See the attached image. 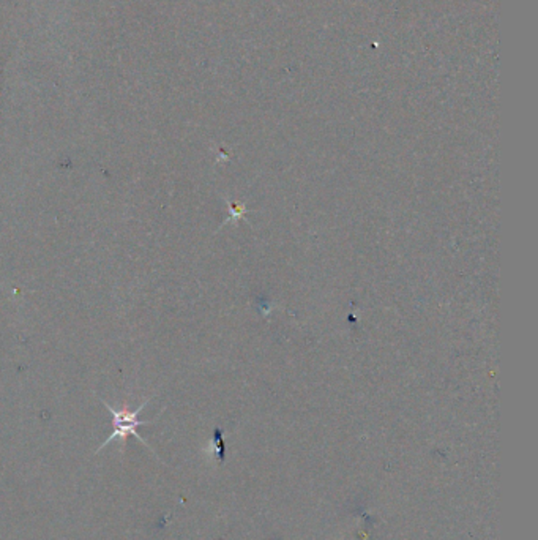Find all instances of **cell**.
<instances>
[{
    "label": "cell",
    "instance_id": "1",
    "mask_svg": "<svg viewBox=\"0 0 538 540\" xmlns=\"http://www.w3.org/2000/svg\"><path fill=\"white\" fill-rule=\"evenodd\" d=\"M100 400L103 402V404L107 406V411L111 413V416H113V433H111V436L98 447V451L96 452H100L103 447L111 444L114 440H120V443H122V449H124L125 441H127L128 436H135L137 441H141L142 444L147 445L148 447L147 441L144 440L141 434L137 433V428L142 427V425L152 423V421H141V419H139V414H141V411L147 406L148 400H146V402L135 411H130L128 408L117 410V408H113L111 404L105 402L103 398H100Z\"/></svg>",
    "mask_w": 538,
    "mask_h": 540
}]
</instances>
